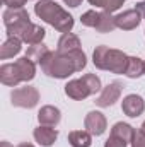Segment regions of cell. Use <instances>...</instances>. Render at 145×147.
Segmentation results:
<instances>
[{"label":"cell","mask_w":145,"mask_h":147,"mask_svg":"<svg viewBox=\"0 0 145 147\" xmlns=\"http://www.w3.org/2000/svg\"><path fill=\"white\" fill-rule=\"evenodd\" d=\"M85 65H87V57L82 51V48L68 53H58L50 50L48 55L39 62L43 74L53 79H68L72 74L82 72Z\"/></svg>","instance_id":"obj_1"},{"label":"cell","mask_w":145,"mask_h":147,"mask_svg":"<svg viewBox=\"0 0 145 147\" xmlns=\"http://www.w3.org/2000/svg\"><path fill=\"white\" fill-rule=\"evenodd\" d=\"M34 14L41 21L55 28L58 33H70L73 28V17L55 0H38L34 5Z\"/></svg>","instance_id":"obj_2"},{"label":"cell","mask_w":145,"mask_h":147,"mask_svg":"<svg viewBox=\"0 0 145 147\" xmlns=\"http://www.w3.org/2000/svg\"><path fill=\"white\" fill-rule=\"evenodd\" d=\"M92 63L99 70H108L111 74H125L126 63H128V55L121 50L109 48L106 45L96 46L92 53Z\"/></svg>","instance_id":"obj_3"},{"label":"cell","mask_w":145,"mask_h":147,"mask_svg":"<svg viewBox=\"0 0 145 147\" xmlns=\"http://www.w3.org/2000/svg\"><path fill=\"white\" fill-rule=\"evenodd\" d=\"M2 17H3L5 29H7V36L21 38L24 29L31 24L29 14L26 9H5Z\"/></svg>","instance_id":"obj_4"},{"label":"cell","mask_w":145,"mask_h":147,"mask_svg":"<svg viewBox=\"0 0 145 147\" xmlns=\"http://www.w3.org/2000/svg\"><path fill=\"white\" fill-rule=\"evenodd\" d=\"M10 103L15 108H34L39 103V91L33 86H24V87H15L10 92Z\"/></svg>","instance_id":"obj_5"},{"label":"cell","mask_w":145,"mask_h":147,"mask_svg":"<svg viewBox=\"0 0 145 147\" xmlns=\"http://www.w3.org/2000/svg\"><path fill=\"white\" fill-rule=\"evenodd\" d=\"M121 91H123V84H121L119 80L109 82L106 87L101 89V94L97 96L96 105H97L99 108H109V106H113V105L119 99Z\"/></svg>","instance_id":"obj_6"},{"label":"cell","mask_w":145,"mask_h":147,"mask_svg":"<svg viewBox=\"0 0 145 147\" xmlns=\"http://www.w3.org/2000/svg\"><path fill=\"white\" fill-rule=\"evenodd\" d=\"M84 127H85V130H87L89 134L99 137V135H103V134L106 132V128H108V120H106L104 113H101V111H89V113L85 115Z\"/></svg>","instance_id":"obj_7"},{"label":"cell","mask_w":145,"mask_h":147,"mask_svg":"<svg viewBox=\"0 0 145 147\" xmlns=\"http://www.w3.org/2000/svg\"><path fill=\"white\" fill-rule=\"evenodd\" d=\"M65 94H67L70 99L84 101L85 98L92 96V91H91L89 84L85 82V79L80 77V79H73V80H68V82H67V86H65Z\"/></svg>","instance_id":"obj_8"},{"label":"cell","mask_w":145,"mask_h":147,"mask_svg":"<svg viewBox=\"0 0 145 147\" xmlns=\"http://www.w3.org/2000/svg\"><path fill=\"white\" fill-rule=\"evenodd\" d=\"M116 21V28L123 29V31H133L138 28V24L142 22V14L137 9H128L118 16H114Z\"/></svg>","instance_id":"obj_9"},{"label":"cell","mask_w":145,"mask_h":147,"mask_svg":"<svg viewBox=\"0 0 145 147\" xmlns=\"http://www.w3.org/2000/svg\"><path fill=\"white\" fill-rule=\"evenodd\" d=\"M121 110L126 116L130 118H137L145 111V101L142 99V96L138 94H128L123 98L121 101Z\"/></svg>","instance_id":"obj_10"},{"label":"cell","mask_w":145,"mask_h":147,"mask_svg":"<svg viewBox=\"0 0 145 147\" xmlns=\"http://www.w3.org/2000/svg\"><path fill=\"white\" fill-rule=\"evenodd\" d=\"M38 121L39 125H44V127H56L62 121V111L56 106L46 105L38 111Z\"/></svg>","instance_id":"obj_11"},{"label":"cell","mask_w":145,"mask_h":147,"mask_svg":"<svg viewBox=\"0 0 145 147\" xmlns=\"http://www.w3.org/2000/svg\"><path fill=\"white\" fill-rule=\"evenodd\" d=\"M33 137L39 146L43 147H51L56 139H58V130L53 128V127H44V125H39L38 128H34L33 132Z\"/></svg>","instance_id":"obj_12"},{"label":"cell","mask_w":145,"mask_h":147,"mask_svg":"<svg viewBox=\"0 0 145 147\" xmlns=\"http://www.w3.org/2000/svg\"><path fill=\"white\" fill-rule=\"evenodd\" d=\"M17 72H19V77L22 82H29L36 77V63L29 58V57H21L14 62Z\"/></svg>","instance_id":"obj_13"},{"label":"cell","mask_w":145,"mask_h":147,"mask_svg":"<svg viewBox=\"0 0 145 147\" xmlns=\"http://www.w3.org/2000/svg\"><path fill=\"white\" fill-rule=\"evenodd\" d=\"M21 50H22V39L17 36H9L0 46V58L2 60L14 58L15 55L21 53Z\"/></svg>","instance_id":"obj_14"},{"label":"cell","mask_w":145,"mask_h":147,"mask_svg":"<svg viewBox=\"0 0 145 147\" xmlns=\"http://www.w3.org/2000/svg\"><path fill=\"white\" fill-rule=\"evenodd\" d=\"M0 80L3 86H9V87H17L22 82L14 63H3L0 67Z\"/></svg>","instance_id":"obj_15"},{"label":"cell","mask_w":145,"mask_h":147,"mask_svg":"<svg viewBox=\"0 0 145 147\" xmlns=\"http://www.w3.org/2000/svg\"><path fill=\"white\" fill-rule=\"evenodd\" d=\"M46 36V31H44V28H41V26H38L34 22H31L26 29H24V33L21 34V39H22V43H28L29 46L31 45H38V43H43V39Z\"/></svg>","instance_id":"obj_16"},{"label":"cell","mask_w":145,"mask_h":147,"mask_svg":"<svg viewBox=\"0 0 145 147\" xmlns=\"http://www.w3.org/2000/svg\"><path fill=\"white\" fill-rule=\"evenodd\" d=\"M80 48V38L73 33H65L62 34L58 39V45H56V51L58 53H68L73 50H79Z\"/></svg>","instance_id":"obj_17"},{"label":"cell","mask_w":145,"mask_h":147,"mask_svg":"<svg viewBox=\"0 0 145 147\" xmlns=\"http://www.w3.org/2000/svg\"><path fill=\"white\" fill-rule=\"evenodd\" d=\"M145 74V60L138 57H128V63L125 69V75L128 79H138Z\"/></svg>","instance_id":"obj_18"},{"label":"cell","mask_w":145,"mask_h":147,"mask_svg":"<svg viewBox=\"0 0 145 147\" xmlns=\"http://www.w3.org/2000/svg\"><path fill=\"white\" fill-rule=\"evenodd\" d=\"M68 144L72 147H91L92 134H89L87 130H73L68 134Z\"/></svg>","instance_id":"obj_19"},{"label":"cell","mask_w":145,"mask_h":147,"mask_svg":"<svg viewBox=\"0 0 145 147\" xmlns=\"http://www.w3.org/2000/svg\"><path fill=\"white\" fill-rule=\"evenodd\" d=\"M111 135L119 137V139H123L125 142L132 144V140H133V137H135V128H133L132 125H128V123L118 121V123L113 125V128H111Z\"/></svg>","instance_id":"obj_20"},{"label":"cell","mask_w":145,"mask_h":147,"mask_svg":"<svg viewBox=\"0 0 145 147\" xmlns=\"http://www.w3.org/2000/svg\"><path fill=\"white\" fill-rule=\"evenodd\" d=\"M94 29L101 34H106V33H111V31L116 29V21L111 16V12H106V10L99 12V19H97V24H96Z\"/></svg>","instance_id":"obj_21"},{"label":"cell","mask_w":145,"mask_h":147,"mask_svg":"<svg viewBox=\"0 0 145 147\" xmlns=\"http://www.w3.org/2000/svg\"><path fill=\"white\" fill-rule=\"evenodd\" d=\"M48 51H50V48L46 46V45H43V43H38V45H31L29 48H28V51H26V57H29L34 63L39 65V62L48 55Z\"/></svg>","instance_id":"obj_22"},{"label":"cell","mask_w":145,"mask_h":147,"mask_svg":"<svg viewBox=\"0 0 145 147\" xmlns=\"http://www.w3.org/2000/svg\"><path fill=\"white\" fill-rule=\"evenodd\" d=\"M91 5L94 7H103L106 12H116L118 9H121V5L125 3V0H89Z\"/></svg>","instance_id":"obj_23"},{"label":"cell","mask_w":145,"mask_h":147,"mask_svg":"<svg viewBox=\"0 0 145 147\" xmlns=\"http://www.w3.org/2000/svg\"><path fill=\"white\" fill-rule=\"evenodd\" d=\"M97 19H99V12L94 10V9H91V10H87V12H84V14L80 16V22H82L85 28H96Z\"/></svg>","instance_id":"obj_24"},{"label":"cell","mask_w":145,"mask_h":147,"mask_svg":"<svg viewBox=\"0 0 145 147\" xmlns=\"http://www.w3.org/2000/svg\"><path fill=\"white\" fill-rule=\"evenodd\" d=\"M82 77H84V79H85V82L89 84V87H91L92 94H96V92H99V91H101L103 84H101V79H99L96 74H85V75H82Z\"/></svg>","instance_id":"obj_25"},{"label":"cell","mask_w":145,"mask_h":147,"mask_svg":"<svg viewBox=\"0 0 145 147\" xmlns=\"http://www.w3.org/2000/svg\"><path fill=\"white\" fill-rule=\"evenodd\" d=\"M132 147H145V132L142 128L135 130V137L132 140Z\"/></svg>","instance_id":"obj_26"},{"label":"cell","mask_w":145,"mask_h":147,"mask_svg":"<svg viewBox=\"0 0 145 147\" xmlns=\"http://www.w3.org/2000/svg\"><path fill=\"white\" fill-rule=\"evenodd\" d=\"M128 142H125L123 139L119 137H114V135H109V139L104 142V147H126Z\"/></svg>","instance_id":"obj_27"},{"label":"cell","mask_w":145,"mask_h":147,"mask_svg":"<svg viewBox=\"0 0 145 147\" xmlns=\"http://www.w3.org/2000/svg\"><path fill=\"white\" fill-rule=\"evenodd\" d=\"M3 5H7V9H24L28 0H2Z\"/></svg>","instance_id":"obj_28"},{"label":"cell","mask_w":145,"mask_h":147,"mask_svg":"<svg viewBox=\"0 0 145 147\" xmlns=\"http://www.w3.org/2000/svg\"><path fill=\"white\" fill-rule=\"evenodd\" d=\"M65 2V5H68V7H72V9H75V7H79L84 0H63Z\"/></svg>","instance_id":"obj_29"},{"label":"cell","mask_w":145,"mask_h":147,"mask_svg":"<svg viewBox=\"0 0 145 147\" xmlns=\"http://www.w3.org/2000/svg\"><path fill=\"white\" fill-rule=\"evenodd\" d=\"M0 147H14V146H12L10 142H7V140H3V142L0 144Z\"/></svg>","instance_id":"obj_30"},{"label":"cell","mask_w":145,"mask_h":147,"mask_svg":"<svg viewBox=\"0 0 145 147\" xmlns=\"http://www.w3.org/2000/svg\"><path fill=\"white\" fill-rule=\"evenodd\" d=\"M17 147H34L33 144H28V142H22V144H19Z\"/></svg>","instance_id":"obj_31"},{"label":"cell","mask_w":145,"mask_h":147,"mask_svg":"<svg viewBox=\"0 0 145 147\" xmlns=\"http://www.w3.org/2000/svg\"><path fill=\"white\" fill-rule=\"evenodd\" d=\"M140 128H142V130H144V132H145V121H144V123H142V127H140Z\"/></svg>","instance_id":"obj_32"},{"label":"cell","mask_w":145,"mask_h":147,"mask_svg":"<svg viewBox=\"0 0 145 147\" xmlns=\"http://www.w3.org/2000/svg\"><path fill=\"white\" fill-rule=\"evenodd\" d=\"M36 2H38V0H36Z\"/></svg>","instance_id":"obj_33"},{"label":"cell","mask_w":145,"mask_h":147,"mask_svg":"<svg viewBox=\"0 0 145 147\" xmlns=\"http://www.w3.org/2000/svg\"><path fill=\"white\" fill-rule=\"evenodd\" d=\"M144 75H145V74H144Z\"/></svg>","instance_id":"obj_34"}]
</instances>
